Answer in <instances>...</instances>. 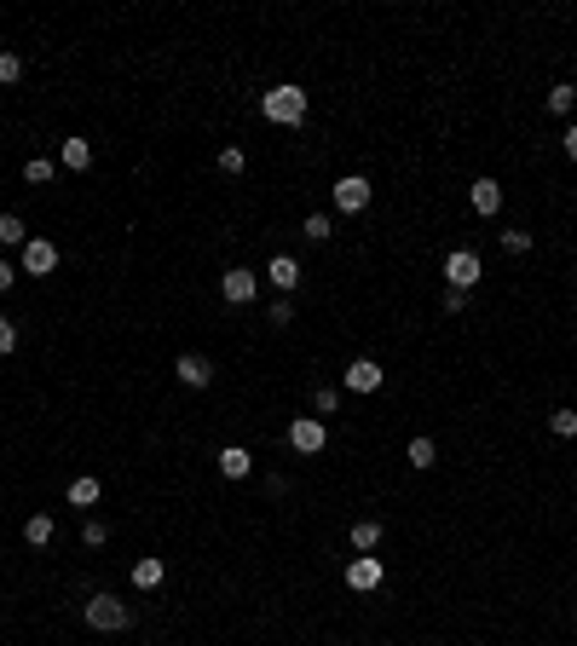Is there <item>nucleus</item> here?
Wrapping results in <instances>:
<instances>
[{
  "label": "nucleus",
  "instance_id": "obj_1",
  "mask_svg": "<svg viewBox=\"0 0 577 646\" xmlns=\"http://www.w3.org/2000/svg\"><path fill=\"white\" fill-rule=\"evenodd\" d=\"M260 116L277 121V127H301V121H306V87H294V81H284V87H266L260 93Z\"/></svg>",
  "mask_w": 577,
  "mask_h": 646
},
{
  "label": "nucleus",
  "instance_id": "obj_2",
  "mask_svg": "<svg viewBox=\"0 0 577 646\" xmlns=\"http://www.w3.org/2000/svg\"><path fill=\"white\" fill-rule=\"evenodd\" d=\"M87 624L98 629V635H116V629L133 624V612H128V601H116V594H93L87 601Z\"/></svg>",
  "mask_w": 577,
  "mask_h": 646
},
{
  "label": "nucleus",
  "instance_id": "obj_3",
  "mask_svg": "<svg viewBox=\"0 0 577 646\" xmlns=\"http://www.w3.org/2000/svg\"><path fill=\"white\" fill-rule=\"evenodd\" d=\"M445 277H450V289H457V295H468V289H474V283L485 277L480 254H474V249H457V254H445Z\"/></svg>",
  "mask_w": 577,
  "mask_h": 646
},
{
  "label": "nucleus",
  "instance_id": "obj_4",
  "mask_svg": "<svg viewBox=\"0 0 577 646\" xmlns=\"http://www.w3.org/2000/svg\"><path fill=\"white\" fill-rule=\"evenodd\" d=\"M329 445V428L317 416H294L289 421V450H301V456H317V450Z\"/></svg>",
  "mask_w": 577,
  "mask_h": 646
},
{
  "label": "nucleus",
  "instance_id": "obj_5",
  "mask_svg": "<svg viewBox=\"0 0 577 646\" xmlns=\"http://www.w3.org/2000/svg\"><path fill=\"white\" fill-rule=\"evenodd\" d=\"M219 295H226V300H231V307H249V300H254V295H260V277H254V272H249V266H231V272H226V277H219Z\"/></svg>",
  "mask_w": 577,
  "mask_h": 646
},
{
  "label": "nucleus",
  "instance_id": "obj_6",
  "mask_svg": "<svg viewBox=\"0 0 577 646\" xmlns=\"http://www.w3.org/2000/svg\"><path fill=\"white\" fill-rule=\"evenodd\" d=\"M335 209L341 214H364V209H370V179H364V174L335 179Z\"/></svg>",
  "mask_w": 577,
  "mask_h": 646
},
{
  "label": "nucleus",
  "instance_id": "obj_7",
  "mask_svg": "<svg viewBox=\"0 0 577 646\" xmlns=\"http://www.w3.org/2000/svg\"><path fill=\"white\" fill-rule=\"evenodd\" d=\"M382 577H387V571H382V560H375V554H359V560L347 566V589H352V594L382 589Z\"/></svg>",
  "mask_w": 577,
  "mask_h": 646
},
{
  "label": "nucleus",
  "instance_id": "obj_8",
  "mask_svg": "<svg viewBox=\"0 0 577 646\" xmlns=\"http://www.w3.org/2000/svg\"><path fill=\"white\" fill-rule=\"evenodd\" d=\"M53 266H58V242H46V237L23 242V272H29V277H46Z\"/></svg>",
  "mask_w": 577,
  "mask_h": 646
},
{
  "label": "nucleus",
  "instance_id": "obj_9",
  "mask_svg": "<svg viewBox=\"0 0 577 646\" xmlns=\"http://www.w3.org/2000/svg\"><path fill=\"white\" fill-rule=\"evenodd\" d=\"M382 387V364L375 358H352L347 364V393H375Z\"/></svg>",
  "mask_w": 577,
  "mask_h": 646
},
{
  "label": "nucleus",
  "instance_id": "obj_10",
  "mask_svg": "<svg viewBox=\"0 0 577 646\" xmlns=\"http://www.w3.org/2000/svg\"><path fill=\"white\" fill-rule=\"evenodd\" d=\"M468 197H474V214H480V219L502 214V185H497V179H474V185H468Z\"/></svg>",
  "mask_w": 577,
  "mask_h": 646
},
{
  "label": "nucleus",
  "instance_id": "obj_11",
  "mask_svg": "<svg viewBox=\"0 0 577 646\" xmlns=\"http://www.w3.org/2000/svg\"><path fill=\"white\" fill-rule=\"evenodd\" d=\"M174 375H179L185 387H208V381H214V364H208L202 352H185V358L174 364Z\"/></svg>",
  "mask_w": 577,
  "mask_h": 646
},
{
  "label": "nucleus",
  "instance_id": "obj_12",
  "mask_svg": "<svg viewBox=\"0 0 577 646\" xmlns=\"http://www.w3.org/2000/svg\"><path fill=\"white\" fill-rule=\"evenodd\" d=\"M266 277H272V283L284 289V295H294V283H301V260H294V254H272Z\"/></svg>",
  "mask_w": 577,
  "mask_h": 646
},
{
  "label": "nucleus",
  "instance_id": "obj_13",
  "mask_svg": "<svg viewBox=\"0 0 577 646\" xmlns=\"http://www.w3.org/2000/svg\"><path fill=\"white\" fill-rule=\"evenodd\" d=\"M58 162H64L70 174H87V168H93V144L87 139H64V144H58Z\"/></svg>",
  "mask_w": 577,
  "mask_h": 646
},
{
  "label": "nucleus",
  "instance_id": "obj_14",
  "mask_svg": "<svg viewBox=\"0 0 577 646\" xmlns=\"http://www.w3.org/2000/svg\"><path fill=\"white\" fill-rule=\"evenodd\" d=\"M162 577H168V566H162L156 554H144L139 566H133V589H144V594H151V589H162Z\"/></svg>",
  "mask_w": 577,
  "mask_h": 646
},
{
  "label": "nucleus",
  "instance_id": "obj_15",
  "mask_svg": "<svg viewBox=\"0 0 577 646\" xmlns=\"http://www.w3.org/2000/svg\"><path fill=\"white\" fill-rule=\"evenodd\" d=\"M249 468H254V456L243 445H226V450H219V473H226V479H249Z\"/></svg>",
  "mask_w": 577,
  "mask_h": 646
},
{
  "label": "nucleus",
  "instance_id": "obj_16",
  "mask_svg": "<svg viewBox=\"0 0 577 646\" xmlns=\"http://www.w3.org/2000/svg\"><path fill=\"white\" fill-rule=\"evenodd\" d=\"M98 496H104V485H98V479H87V473H81V479H70L64 503H70V508H93Z\"/></svg>",
  "mask_w": 577,
  "mask_h": 646
},
{
  "label": "nucleus",
  "instance_id": "obj_17",
  "mask_svg": "<svg viewBox=\"0 0 577 646\" xmlns=\"http://www.w3.org/2000/svg\"><path fill=\"white\" fill-rule=\"evenodd\" d=\"M53 514H29V519H23V543H35V548H46V543H53Z\"/></svg>",
  "mask_w": 577,
  "mask_h": 646
},
{
  "label": "nucleus",
  "instance_id": "obj_18",
  "mask_svg": "<svg viewBox=\"0 0 577 646\" xmlns=\"http://www.w3.org/2000/svg\"><path fill=\"white\" fill-rule=\"evenodd\" d=\"M352 548H359V554H375V548H382V526H375V519H359V526H352Z\"/></svg>",
  "mask_w": 577,
  "mask_h": 646
},
{
  "label": "nucleus",
  "instance_id": "obj_19",
  "mask_svg": "<svg viewBox=\"0 0 577 646\" xmlns=\"http://www.w3.org/2000/svg\"><path fill=\"white\" fill-rule=\"evenodd\" d=\"M0 242H6V249H23V242H29V225H23L18 214H0Z\"/></svg>",
  "mask_w": 577,
  "mask_h": 646
},
{
  "label": "nucleus",
  "instance_id": "obj_20",
  "mask_svg": "<svg viewBox=\"0 0 577 646\" xmlns=\"http://www.w3.org/2000/svg\"><path fill=\"white\" fill-rule=\"evenodd\" d=\"M572 104H577V87H572V81L548 87V110H555V116H572Z\"/></svg>",
  "mask_w": 577,
  "mask_h": 646
},
{
  "label": "nucleus",
  "instance_id": "obj_21",
  "mask_svg": "<svg viewBox=\"0 0 577 646\" xmlns=\"http://www.w3.org/2000/svg\"><path fill=\"white\" fill-rule=\"evenodd\" d=\"M433 462H439V450H433V438H410V468H433Z\"/></svg>",
  "mask_w": 577,
  "mask_h": 646
},
{
  "label": "nucleus",
  "instance_id": "obj_22",
  "mask_svg": "<svg viewBox=\"0 0 577 646\" xmlns=\"http://www.w3.org/2000/svg\"><path fill=\"white\" fill-rule=\"evenodd\" d=\"M548 433L555 438H577V410H555V416H548Z\"/></svg>",
  "mask_w": 577,
  "mask_h": 646
},
{
  "label": "nucleus",
  "instance_id": "obj_23",
  "mask_svg": "<svg viewBox=\"0 0 577 646\" xmlns=\"http://www.w3.org/2000/svg\"><path fill=\"white\" fill-rule=\"evenodd\" d=\"M12 81H23V58L18 53H0V87H12Z\"/></svg>",
  "mask_w": 577,
  "mask_h": 646
},
{
  "label": "nucleus",
  "instance_id": "obj_24",
  "mask_svg": "<svg viewBox=\"0 0 577 646\" xmlns=\"http://www.w3.org/2000/svg\"><path fill=\"white\" fill-rule=\"evenodd\" d=\"M306 237H312V242H329V231H335V225H329V214H306Z\"/></svg>",
  "mask_w": 577,
  "mask_h": 646
},
{
  "label": "nucleus",
  "instance_id": "obj_25",
  "mask_svg": "<svg viewBox=\"0 0 577 646\" xmlns=\"http://www.w3.org/2000/svg\"><path fill=\"white\" fill-rule=\"evenodd\" d=\"M23 179H29V185H46V179H53V162H46V156H35V162H23Z\"/></svg>",
  "mask_w": 577,
  "mask_h": 646
},
{
  "label": "nucleus",
  "instance_id": "obj_26",
  "mask_svg": "<svg viewBox=\"0 0 577 646\" xmlns=\"http://www.w3.org/2000/svg\"><path fill=\"white\" fill-rule=\"evenodd\" d=\"M312 405H317V416H335L341 393H335V387H317V393H312Z\"/></svg>",
  "mask_w": 577,
  "mask_h": 646
},
{
  "label": "nucleus",
  "instance_id": "obj_27",
  "mask_svg": "<svg viewBox=\"0 0 577 646\" xmlns=\"http://www.w3.org/2000/svg\"><path fill=\"white\" fill-rule=\"evenodd\" d=\"M104 537H110V526H104V519H87V526H81V543H87V548H98Z\"/></svg>",
  "mask_w": 577,
  "mask_h": 646
},
{
  "label": "nucleus",
  "instance_id": "obj_28",
  "mask_svg": "<svg viewBox=\"0 0 577 646\" xmlns=\"http://www.w3.org/2000/svg\"><path fill=\"white\" fill-rule=\"evenodd\" d=\"M502 249H508V254H525V249H532V231H502Z\"/></svg>",
  "mask_w": 577,
  "mask_h": 646
},
{
  "label": "nucleus",
  "instance_id": "obj_29",
  "mask_svg": "<svg viewBox=\"0 0 577 646\" xmlns=\"http://www.w3.org/2000/svg\"><path fill=\"white\" fill-rule=\"evenodd\" d=\"M219 168H226V174H243V151H237V144H226V151H219Z\"/></svg>",
  "mask_w": 577,
  "mask_h": 646
},
{
  "label": "nucleus",
  "instance_id": "obj_30",
  "mask_svg": "<svg viewBox=\"0 0 577 646\" xmlns=\"http://www.w3.org/2000/svg\"><path fill=\"white\" fill-rule=\"evenodd\" d=\"M266 318H272L277 329H289V323H294V307H289V300H277V307H272V312H266Z\"/></svg>",
  "mask_w": 577,
  "mask_h": 646
},
{
  "label": "nucleus",
  "instance_id": "obj_31",
  "mask_svg": "<svg viewBox=\"0 0 577 646\" xmlns=\"http://www.w3.org/2000/svg\"><path fill=\"white\" fill-rule=\"evenodd\" d=\"M12 347H18V323L0 318V352H12Z\"/></svg>",
  "mask_w": 577,
  "mask_h": 646
},
{
  "label": "nucleus",
  "instance_id": "obj_32",
  "mask_svg": "<svg viewBox=\"0 0 577 646\" xmlns=\"http://www.w3.org/2000/svg\"><path fill=\"white\" fill-rule=\"evenodd\" d=\"M12 277H18V272H12V260H0V295L12 289Z\"/></svg>",
  "mask_w": 577,
  "mask_h": 646
},
{
  "label": "nucleus",
  "instance_id": "obj_33",
  "mask_svg": "<svg viewBox=\"0 0 577 646\" xmlns=\"http://www.w3.org/2000/svg\"><path fill=\"white\" fill-rule=\"evenodd\" d=\"M566 156H572V162H577V121H572V127H566Z\"/></svg>",
  "mask_w": 577,
  "mask_h": 646
}]
</instances>
